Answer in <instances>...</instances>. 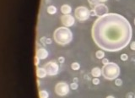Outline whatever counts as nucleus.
Instances as JSON below:
<instances>
[{"instance_id": "bb28decb", "label": "nucleus", "mask_w": 135, "mask_h": 98, "mask_svg": "<svg viewBox=\"0 0 135 98\" xmlns=\"http://www.w3.org/2000/svg\"><path fill=\"white\" fill-rule=\"evenodd\" d=\"M108 63H110V62H109V60L107 59V58H104L103 59H102V63L104 64V65H105V64H107Z\"/></svg>"}, {"instance_id": "6ab92c4d", "label": "nucleus", "mask_w": 135, "mask_h": 98, "mask_svg": "<svg viewBox=\"0 0 135 98\" xmlns=\"http://www.w3.org/2000/svg\"><path fill=\"white\" fill-rule=\"evenodd\" d=\"M70 88L72 90H73V91H74V90H77V89H78V84H77L76 82L72 83L70 85Z\"/></svg>"}, {"instance_id": "4be33fe9", "label": "nucleus", "mask_w": 135, "mask_h": 98, "mask_svg": "<svg viewBox=\"0 0 135 98\" xmlns=\"http://www.w3.org/2000/svg\"><path fill=\"white\" fill-rule=\"evenodd\" d=\"M34 60H35V66H38V65H39L40 61H41L40 58H38V57H36V56H35V58H34Z\"/></svg>"}, {"instance_id": "39448f33", "label": "nucleus", "mask_w": 135, "mask_h": 98, "mask_svg": "<svg viewBox=\"0 0 135 98\" xmlns=\"http://www.w3.org/2000/svg\"><path fill=\"white\" fill-rule=\"evenodd\" d=\"M69 90H70V86L68 85V83L63 82H58L55 85V92L57 96H65L69 93Z\"/></svg>"}, {"instance_id": "f3484780", "label": "nucleus", "mask_w": 135, "mask_h": 98, "mask_svg": "<svg viewBox=\"0 0 135 98\" xmlns=\"http://www.w3.org/2000/svg\"><path fill=\"white\" fill-rule=\"evenodd\" d=\"M71 68H72L73 70H79L80 69V64L77 62H74L71 64Z\"/></svg>"}, {"instance_id": "c756f323", "label": "nucleus", "mask_w": 135, "mask_h": 98, "mask_svg": "<svg viewBox=\"0 0 135 98\" xmlns=\"http://www.w3.org/2000/svg\"><path fill=\"white\" fill-rule=\"evenodd\" d=\"M106 98H115L113 96H106Z\"/></svg>"}, {"instance_id": "4468645a", "label": "nucleus", "mask_w": 135, "mask_h": 98, "mask_svg": "<svg viewBox=\"0 0 135 98\" xmlns=\"http://www.w3.org/2000/svg\"><path fill=\"white\" fill-rule=\"evenodd\" d=\"M39 97L40 98H48L49 97V93L46 90H42V91H39Z\"/></svg>"}, {"instance_id": "423d86ee", "label": "nucleus", "mask_w": 135, "mask_h": 98, "mask_svg": "<svg viewBox=\"0 0 135 98\" xmlns=\"http://www.w3.org/2000/svg\"><path fill=\"white\" fill-rule=\"evenodd\" d=\"M43 68L46 69V74L49 76H54L56 75L59 70V65L56 61H50L47 63H46L43 66Z\"/></svg>"}, {"instance_id": "aec40b11", "label": "nucleus", "mask_w": 135, "mask_h": 98, "mask_svg": "<svg viewBox=\"0 0 135 98\" xmlns=\"http://www.w3.org/2000/svg\"><path fill=\"white\" fill-rule=\"evenodd\" d=\"M128 59V56L126 53H123V54L121 55V60L122 61H127Z\"/></svg>"}, {"instance_id": "c85d7f7f", "label": "nucleus", "mask_w": 135, "mask_h": 98, "mask_svg": "<svg viewBox=\"0 0 135 98\" xmlns=\"http://www.w3.org/2000/svg\"><path fill=\"white\" fill-rule=\"evenodd\" d=\"M107 0H100V2H101V4H102V3H105V2H106Z\"/></svg>"}, {"instance_id": "2eb2a0df", "label": "nucleus", "mask_w": 135, "mask_h": 98, "mask_svg": "<svg viewBox=\"0 0 135 98\" xmlns=\"http://www.w3.org/2000/svg\"><path fill=\"white\" fill-rule=\"evenodd\" d=\"M95 56L98 59H103L104 56H105V52L103 50H98V51L95 52Z\"/></svg>"}, {"instance_id": "ddd939ff", "label": "nucleus", "mask_w": 135, "mask_h": 98, "mask_svg": "<svg viewBox=\"0 0 135 98\" xmlns=\"http://www.w3.org/2000/svg\"><path fill=\"white\" fill-rule=\"evenodd\" d=\"M47 13L49 15H54V14L57 13V8L54 6V5H50L49 7H47Z\"/></svg>"}, {"instance_id": "dca6fc26", "label": "nucleus", "mask_w": 135, "mask_h": 98, "mask_svg": "<svg viewBox=\"0 0 135 98\" xmlns=\"http://www.w3.org/2000/svg\"><path fill=\"white\" fill-rule=\"evenodd\" d=\"M88 2H89V4H90V6H91L92 9H94V8L96 6V5H98V4H101L100 0H88Z\"/></svg>"}, {"instance_id": "20e7f679", "label": "nucleus", "mask_w": 135, "mask_h": 98, "mask_svg": "<svg viewBox=\"0 0 135 98\" xmlns=\"http://www.w3.org/2000/svg\"><path fill=\"white\" fill-rule=\"evenodd\" d=\"M74 15L79 21H85L90 18V10L84 6H79L74 11Z\"/></svg>"}, {"instance_id": "473e14b6", "label": "nucleus", "mask_w": 135, "mask_h": 98, "mask_svg": "<svg viewBox=\"0 0 135 98\" xmlns=\"http://www.w3.org/2000/svg\"><path fill=\"white\" fill-rule=\"evenodd\" d=\"M134 98H135V96H134Z\"/></svg>"}, {"instance_id": "9b49d317", "label": "nucleus", "mask_w": 135, "mask_h": 98, "mask_svg": "<svg viewBox=\"0 0 135 98\" xmlns=\"http://www.w3.org/2000/svg\"><path fill=\"white\" fill-rule=\"evenodd\" d=\"M91 74L92 76H94V78H98L99 76H101L102 74V70L99 67H95V68L92 69Z\"/></svg>"}, {"instance_id": "2f4dec72", "label": "nucleus", "mask_w": 135, "mask_h": 98, "mask_svg": "<svg viewBox=\"0 0 135 98\" xmlns=\"http://www.w3.org/2000/svg\"><path fill=\"white\" fill-rule=\"evenodd\" d=\"M134 25H135V19H134Z\"/></svg>"}, {"instance_id": "9d476101", "label": "nucleus", "mask_w": 135, "mask_h": 98, "mask_svg": "<svg viewBox=\"0 0 135 98\" xmlns=\"http://www.w3.org/2000/svg\"><path fill=\"white\" fill-rule=\"evenodd\" d=\"M47 74H46V69L44 68H40V67H37L36 68V76L38 78H41V79H42V78L46 77Z\"/></svg>"}, {"instance_id": "f257e3e1", "label": "nucleus", "mask_w": 135, "mask_h": 98, "mask_svg": "<svg viewBox=\"0 0 135 98\" xmlns=\"http://www.w3.org/2000/svg\"><path fill=\"white\" fill-rule=\"evenodd\" d=\"M92 38L101 49L118 52L128 46L133 30L129 21L122 15L108 13L98 17L91 30Z\"/></svg>"}, {"instance_id": "5701e85b", "label": "nucleus", "mask_w": 135, "mask_h": 98, "mask_svg": "<svg viewBox=\"0 0 135 98\" xmlns=\"http://www.w3.org/2000/svg\"><path fill=\"white\" fill-rule=\"evenodd\" d=\"M46 39H47V38L44 36V37H42V38L40 39V41H41V42H42L43 45H46Z\"/></svg>"}, {"instance_id": "b1692460", "label": "nucleus", "mask_w": 135, "mask_h": 98, "mask_svg": "<svg viewBox=\"0 0 135 98\" xmlns=\"http://www.w3.org/2000/svg\"><path fill=\"white\" fill-rule=\"evenodd\" d=\"M90 16H97V15H96V13H95V11L94 10V9L90 10Z\"/></svg>"}, {"instance_id": "a211bd4d", "label": "nucleus", "mask_w": 135, "mask_h": 98, "mask_svg": "<svg viewBox=\"0 0 135 98\" xmlns=\"http://www.w3.org/2000/svg\"><path fill=\"white\" fill-rule=\"evenodd\" d=\"M115 85H117V86H121L122 85V80H121V79H116V80H115Z\"/></svg>"}, {"instance_id": "1a4fd4ad", "label": "nucleus", "mask_w": 135, "mask_h": 98, "mask_svg": "<svg viewBox=\"0 0 135 98\" xmlns=\"http://www.w3.org/2000/svg\"><path fill=\"white\" fill-rule=\"evenodd\" d=\"M35 56L39 58L41 60L46 59L48 57V52L45 47H39L35 52Z\"/></svg>"}, {"instance_id": "0eeeda50", "label": "nucleus", "mask_w": 135, "mask_h": 98, "mask_svg": "<svg viewBox=\"0 0 135 98\" xmlns=\"http://www.w3.org/2000/svg\"><path fill=\"white\" fill-rule=\"evenodd\" d=\"M61 22L65 27H71L74 25L75 19L71 15H63L61 17Z\"/></svg>"}, {"instance_id": "f8f14e48", "label": "nucleus", "mask_w": 135, "mask_h": 98, "mask_svg": "<svg viewBox=\"0 0 135 98\" xmlns=\"http://www.w3.org/2000/svg\"><path fill=\"white\" fill-rule=\"evenodd\" d=\"M71 11H72V9H71V7L68 4H63L61 7V12L63 15H70Z\"/></svg>"}, {"instance_id": "6e6552de", "label": "nucleus", "mask_w": 135, "mask_h": 98, "mask_svg": "<svg viewBox=\"0 0 135 98\" xmlns=\"http://www.w3.org/2000/svg\"><path fill=\"white\" fill-rule=\"evenodd\" d=\"M92 9L95 11L96 15H97L98 17H101V16L108 14V7L104 4H100L96 5V6Z\"/></svg>"}, {"instance_id": "a878e982", "label": "nucleus", "mask_w": 135, "mask_h": 98, "mask_svg": "<svg viewBox=\"0 0 135 98\" xmlns=\"http://www.w3.org/2000/svg\"><path fill=\"white\" fill-rule=\"evenodd\" d=\"M64 60H65V58H63V57H59V58H58V62H59V63H64Z\"/></svg>"}, {"instance_id": "7c9ffc66", "label": "nucleus", "mask_w": 135, "mask_h": 98, "mask_svg": "<svg viewBox=\"0 0 135 98\" xmlns=\"http://www.w3.org/2000/svg\"><path fill=\"white\" fill-rule=\"evenodd\" d=\"M37 83H38V86H40V80H37Z\"/></svg>"}, {"instance_id": "7ed1b4c3", "label": "nucleus", "mask_w": 135, "mask_h": 98, "mask_svg": "<svg viewBox=\"0 0 135 98\" xmlns=\"http://www.w3.org/2000/svg\"><path fill=\"white\" fill-rule=\"evenodd\" d=\"M101 70H102L103 77L108 80L117 79L120 74L119 66L115 63H108L107 64H105Z\"/></svg>"}, {"instance_id": "412c9836", "label": "nucleus", "mask_w": 135, "mask_h": 98, "mask_svg": "<svg viewBox=\"0 0 135 98\" xmlns=\"http://www.w3.org/2000/svg\"><path fill=\"white\" fill-rule=\"evenodd\" d=\"M92 83L95 85H99V84H100V80H99L98 78H94L93 80H92Z\"/></svg>"}, {"instance_id": "cd10ccee", "label": "nucleus", "mask_w": 135, "mask_h": 98, "mask_svg": "<svg viewBox=\"0 0 135 98\" xmlns=\"http://www.w3.org/2000/svg\"><path fill=\"white\" fill-rule=\"evenodd\" d=\"M51 43H52V40H51V39L50 38L46 39V45H47V44H51Z\"/></svg>"}, {"instance_id": "393cba45", "label": "nucleus", "mask_w": 135, "mask_h": 98, "mask_svg": "<svg viewBox=\"0 0 135 98\" xmlns=\"http://www.w3.org/2000/svg\"><path fill=\"white\" fill-rule=\"evenodd\" d=\"M130 48L132 50H133V51H135V41L131 42V44H130Z\"/></svg>"}, {"instance_id": "f03ea898", "label": "nucleus", "mask_w": 135, "mask_h": 98, "mask_svg": "<svg viewBox=\"0 0 135 98\" xmlns=\"http://www.w3.org/2000/svg\"><path fill=\"white\" fill-rule=\"evenodd\" d=\"M54 41L59 45H67L73 40V33L68 27L62 26L55 30L53 33Z\"/></svg>"}]
</instances>
